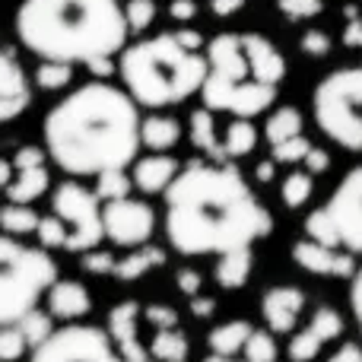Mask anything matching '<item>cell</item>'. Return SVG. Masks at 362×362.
Listing matches in <instances>:
<instances>
[{
  "label": "cell",
  "instance_id": "6da1fadb",
  "mask_svg": "<svg viewBox=\"0 0 362 362\" xmlns=\"http://www.w3.org/2000/svg\"><path fill=\"white\" fill-rule=\"evenodd\" d=\"M163 194L165 235L178 255H226L274 232V216L232 165L191 163Z\"/></svg>",
  "mask_w": 362,
  "mask_h": 362
},
{
  "label": "cell",
  "instance_id": "7a4b0ae2",
  "mask_svg": "<svg viewBox=\"0 0 362 362\" xmlns=\"http://www.w3.org/2000/svg\"><path fill=\"white\" fill-rule=\"evenodd\" d=\"M140 150V112L112 83H86L45 118V156L67 175L124 172Z\"/></svg>",
  "mask_w": 362,
  "mask_h": 362
},
{
  "label": "cell",
  "instance_id": "3957f363",
  "mask_svg": "<svg viewBox=\"0 0 362 362\" xmlns=\"http://www.w3.org/2000/svg\"><path fill=\"white\" fill-rule=\"evenodd\" d=\"M16 35L42 61L86 64L115 57L127 42L121 0H23Z\"/></svg>",
  "mask_w": 362,
  "mask_h": 362
},
{
  "label": "cell",
  "instance_id": "277c9868",
  "mask_svg": "<svg viewBox=\"0 0 362 362\" xmlns=\"http://www.w3.org/2000/svg\"><path fill=\"white\" fill-rule=\"evenodd\" d=\"M118 74L134 105H178L200 93L206 76V57L197 51H185L172 35H156L124 48Z\"/></svg>",
  "mask_w": 362,
  "mask_h": 362
},
{
  "label": "cell",
  "instance_id": "5b68a950",
  "mask_svg": "<svg viewBox=\"0 0 362 362\" xmlns=\"http://www.w3.org/2000/svg\"><path fill=\"white\" fill-rule=\"evenodd\" d=\"M206 112H229L232 118H257L276 102V86H264L248 76L238 35L226 32L206 42V76L204 86Z\"/></svg>",
  "mask_w": 362,
  "mask_h": 362
},
{
  "label": "cell",
  "instance_id": "8992f818",
  "mask_svg": "<svg viewBox=\"0 0 362 362\" xmlns=\"http://www.w3.org/2000/svg\"><path fill=\"white\" fill-rule=\"evenodd\" d=\"M54 280L57 264L48 251L0 235V325H16L38 305Z\"/></svg>",
  "mask_w": 362,
  "mask_h": 362
},
{
  "label": "cell",
  "instance_id": "52a82bcc",
  "mask_svg": "<svg viewBox=\"0 0 362 362\" xmlns=\"http://www.w3.org/2000/svg\"><path fill=\"white\" fill-rule=\"evenodd\" d=\"M312 108L318 127L334 144L362 153V67L331 70L315 86Z\"/></svg>",
  "mask_w": 362,
  "mask_h": 362
},
{
  "label": "cell",
  "instance_id": "ba28073f",
  "mask_svg": "<svg viewBox=\"0 0 362 362\" xmlns=\"http://www.w3.org/2000/svg\"><path fill=\"white\" fill-rule=\"evenodd\" d=\"M51 210L67 229V238H64L67 251L83 255V251L99 248V242L105 238V232H102V200L89 187H83L80 181H64L51 197Z\"/></svg>",
  "mask_w": 362,
  "mask_h": 362
},
{
  "label": "cell",
  "instance_id": "9c48e42d",
  "mask_svg": "<svg viewBox=\"0 0 362 362\" xmlns=\"http://www.w3.org/2000/svg\"><path fill=\"white\" fill-rule=\"evenodd\" d=\"M29 362H121V356L115 353V344L102 327L67 325L32 346Z\"/></svg>",
  "mask_w": 362,
  "mask_h": 362
},
{
  "label": "cell",
  "instance_id": "30bf717a",
  "mask_svg": "<svg viewBox=\"0 0 362 362\" xmlns=\"http://www.w3.org/2000/svg\"><path fill=\"white\" fill-rule=\"evenodd\" d=\"M102 232L118 248H140L156 232V210L146 200L121 197L102 206Z\"/></svg>",
  "mask_w": 362,
  "mask_h": 362
},
{
  "label": "cell",
  "instance_id": "8fae6325",
  "mask_svg": "<svg viewBox=\"0 0 362 362\" xmlns=\"http://www.w3.org/2000/svg\"><path fill=\"white\" fill-rule=\"evenodd\" d=\"M325 213L331 216L337 238L350 255H362V165L346 172L327 197Z\"/></svg>",
  "mask_w": 362,
  "mask_h": 362
},
{
  "label": "cell",
  "instance_id": "7c38bea8",
  "mask_svg": "<svg viewBox=\"0 0 362 362\" xmlns=\"http://www.w3.org/2000/svg\"><path fill=\"white\" fill-rule=\"evenodd\" d=\"M137 321H140V302L124 299L108 312V340L118 344L121 362H156L150 356L144 344L137 337Z\"/></svg>",
  "mask_w": 362,
  "mask_h": 362
},
{
  "label": "cell",
  "instance_id": "4fadbf2b",
  "mask_svg": "<svg viewBox=\"0 0 362 362\" xmlns=\"http://www.w3.org/2000/svg\"><path fill=\"white\" fill-rule=\"evenodd\" d=\"M242 42V54L245 64H248V76L255 83H264V86H280V80L286 76V61H283L280 48L274 42H267L264 35H238Z\"/></svg>",
  "mask_w": 362,
  "mask_h": 362
},
{
  "label": "cell",
  "instance_id": "5bb4252c",
  "mask_svg": "<svg viewBox=\"0 0 362 362\" xmlns=\"http://www.w3.org/2000/svg\"><path fill=\"white\" fill-rule=\"evenodd\" d=\"M302 308H305V293L296 286H274L261 299V315L270 334H293L302 318Z\"/></svg>",
  "mask_w": 362,
  "mask_h": 362
},
{
  "label": "cell",
  "instance_id": "9a60e30c",
  "mask_svg": "<svg viewBox=\"0 0 362 362\" xmlns=\"http://www.w3.org/2000/svg\"><path fill=\"white\" fill-rule=\"evenodd\" d=\"M293 261L299 264L302 270L308 274H321V276H353L356 270V261H353L350 251H340V248H325V245H315V242H296L293 245Z\"/></svg>",
  "mask_w": 362,
  "mask_h": 362
},
{
  "label": "cell",
  "instance_id": "2e32d148",
  "mask_svg": "<svg viewBox=\"0 0 362 362\" xmlns=\"http://www.w3.org/2000/svg\"><path fill=\"white\" fill-rule=\"evenodd\" d=\"M45 302H48L51 318H61V321H80L93 308L89 289L76 280H54L48 286V293H45Z\"/></svg>",
  "mask_w": 362,
  "mask_h": 362
},
{
  "label": "cell",
  "instance_id": "e0dca14e",
  "mask_svg": "<svg viewBox=\"0 0 362 362\" xmlns=\"http://www.w3.org/2000/svg\"><path fill=\"white\" fill-rule=\"evenodd\" d=\"M131 165V185L140 187L144 194H163L169 181L178 175V163L165 153H153V156H144Z\"/></svg>",
  "mask_w": 362,
  "mask_h": 362
},
{
  "label": "cell",
  "instance_id": "ac0fdd59",
  "mask_svg": "<svg viewBox=\"0 0 362 362\" xmlns=\"http://www.w3.org/2000/svg\"><path fill=\"white\" fill-rule=\"evenodd\" d=\"M251 270H255V251L251 248H235V251L219 255L213 276H216V283L223 289H242L245 283L251 280Z\"/></svg>",
  "mask_w": 362,
  "mask_h": 362
},
{
  "label": "cell",
  "instance_id": "d6986e66",
  "mask_svg": "<svg viewBox=\"0 0 362 362\" xmlns=\"http://www.w3.org/2000/svg\"><path fill=\"white\" fill-rule=\"evenodd\" d=\"M181 140V124L169 115H150L140 121V144L153 153H169Z\"/></svg>",
  "mask_w": 362,
  "mask_h": 362
},
{
  "label": "cell",
  "instance_id": "ffe728a7",
  "mask_svg": "<svg viewBox=\"0 0 362 362\" xmlns=\"http://www.w3.org/2000/svg\"><path fill=\"white\" fill-rule=\"evenodd\" d=\"M163 264H165V251L163 248H156V245H140V248H134L131 255H124V257L115 261L112 276L131 283V280H140L144 274H150V270L163 267Z\"/></svg>",
  "mask_w": 362,
  "mask_h": 362
},
{
  "label": "cell",
  "instance_id": "44dd1931",
  "mask_svg": "<svg viewBox=\"0 0 362 362\" xmlns=\"http://www.w3.org/2000/svg\"><path fill=\"white\" fill-rule=\"evenodd\" d=\"M251 334V325L245 318H235V321H226V325L213 327L206 334V346H210V356H223V359H235L242 353L245 340Z\"/></svg>",
  "mask_w": 362,
  "mask_h": 362
},
{
  "label": "cell",
  "instance_id": "7402d4cb",
  "mask_svg": "<svg viewBox=\"0 0 362 362\" xmlns=\"http://www.w3.org/2000/svg\"><path fill=\"white\" fill-rule=\"evenodd\" d=\"M0 102H23V105L32 102L29 83L13 51H0Z\"/></svg>",
  "mask_w": 362,
  "mask_h": 362
},
{
  "label": "cell",
  "instance_id": "603a6c76",
  "mask_svg": "<svg viewBox=\"0 0 362 362\" xmlns=\"http://www.w3.org/2000/svg\"><path fill=\"white\" fill-rule=\"evenodd\" d=\"M48 169L45 165H38V169H23L13 175V181L4 187L6 191V200L10 204H32V200H38L45 191H48Z\"/></svg>",
  "mask_w": 362,
  "mask_h": 362
},
{
  "label": "cell",
  "instance_id": "cb8c5ba5",
  "mask_svg": "<svg viewBox=\"0 0 362 362\" xmlns=\"http://www.w3.org/2000/svg\"><path fill=\"white\" fill-rule=\"evenodd\" d=\"M191 144L197 146L204 156H210L213 163L223 159V144L216 140V121H213V112L197 108V112L191 115Z\"/></svg>",
  "mask_w": 362,
  "mask_h": 362
},
{
  "label": "cell",
  "instance_id": "d4e9b609",
  "mask_svg": "<svg viewBox=\"0 0 362 362\" xmlns=\"http://www.w3.org/2000/svg\"><path fill=\"white\" fill-rule=\"evenodd\" d=\"M187 337L181 334V327H165V331H156L150 344V356L156 362H187Z\"/></svg>",
  "mask_w": 362,
  "mask_h": 362
},
{
  "label": "cell",
  "instance_id": "484cf974",
  "mask_svg": "<svg viewBox=\"0 0 362 362\" xmlns=\"http://www.w3.org/2000/svg\"><path fill=\"white\" fill-rule=\"evenodd\" d=\"M257 146V127L248 118H235L226 127V140H223V159H238L248 156Z\"/></svg>",
  "mask_w": 362,
  "mask_h": 362
},
{
  "label": "cell",
  "instance_id": "4316f807",
  "mask_svg": "<svg viewBox=\"0 0 362 362\" xmlns=\"http://www.w3.org/2000/svg\"><path fill=\"white\" fill-rule=\"evenodd\" d=\"M38 213L32 210L29 204H6L0 206V229H4V235H35V226H38Z\"/></svg>",
  "mask_w": 362,
  "mask_h": 362
},
{
  "label": "cell",
  "instance_id": "83f0119b",
  "mask_svg": "<svg viewBox=\"0 0 362 362\" xmlns=\"http://www.w3.org/2000/svg\"><path fill=\"white\" fill-rule=\"evenodd\" d=\"M264 134H267V144L270 146L283 144V140L302 134V115L296 112V108H276V112L267 118V127H264Z\"/></svg>",
  "mask_w": 362,
  "mask_h": 362
},
{
  "label": "cell",
  "instance_id": "f1b7e54d",
  "mask_svg": "<svg viewBox=\"0 0 362 362\" xmlns=\"http://www.w3.org/2000/svg\"><path fill=\"white\" fill-rule=\"evenodd\" d=\"M315 194V181L308 172H289L286 178H283V187H280V200L289 206V210H299V206H305L308 200H312Z\"/></svg>",
  "mask_w": 362,
  "mask_h": 362
},
{
  "label": "cell",
  "instance_id": "f546056e",
  "mask_svg": "<svg viewBox=\"0 0 362 362\" xmlns=\"http://www.w3.org/2000/svg\"><path fill=\"white\" fill-rule=\"evenodd\" d=\"M305 327L321 340V344H331V340H337L340 334H344V318H340L337 308L318 305L315 308V315H312V321H308Z\"/></svg>",
  "mask_w": 362,
  "mask_h": 362
},
{
  "label": "cell",
  "instance_id": "4dcf8cb0",
  "mask_svg": "<svg viewBox=\"0 0 362 362\" xmlns=\"http://www.w3.org/2000/svg\"><path fill=\"white\" fill-rule=\"evenodd\" d=\"M242 353H245V362H276L280 346H276V337L270 331H257V327H251Z\"/></svg>",
  "mask_w": 362,
  "mask_h": 362
},
{
  "label": "cell",
  "instance_id": "1f68e13d",
  "mask_svg": "<svg viewBox=\"0 0 362 362\" xmlns=\"http://www.w3.org/2000/svg\"><path fill=\"white\" fill-rule=\"evenodd\" d=\"M305 235H308V242H315V245H325V248H340L337 229H334L331 216L325 213V206L305 216Z\"/></svg>",
  "mask_w": 362,
  "mask_h": 362
},
{
  "label": "cell",
  "instance_id": "d6a6232c",
  "mask_svg": "<svg viewBox=\"0 0 362 362\" xmlns=\"http://www.w3.org/2000/svg\"><path fill=\"white\" fill-rule=\"evenodd\" d=\"M51 315L48 312H38V308H32V312H25L23 318L16 321V327H19V334L25 337V344H29V350L32 346H38L45 337H48L51 331H54V325H51Z\"/></svg>",
  "mask_w": 362,
  "mask_h": 362
},
{
  "label": "cell",
  "instance_id": "836d02e7",
  "mask_svg": "<svg viewBox=\"0 0 362 362\" xmlns=\"http://www.w3.org/2000/svg\"><path fill=\"white\" fill-rule=\"evenodd\" d=\"M70 80H74V64L42 61V64H38V70H35L38 89H48V93H54V89H64Z\"/></svg>",
  "mask_w": 362,
  "mask_h": 362
},
{
  "label": "cell",
  "instance_id": "e575fe53",
  "mask_svg": "<svg viewBox=\"0 0 362 362\" xmlns=\"http://www.w3.org/2000/svg\"><path fill=\"white\" fill-rule=\"evenodd\" d=\"M95 197L99 200H121V197H131V175L127 172H102V175H95Z\"/></svg>",
  "mask_w": 362,
  "mask_h": 362
},
{
  "label": "cell",
  "instance_id": "d590c367",
  "mask_svg": "<svg viewBox=\"0 0 362 362\" xmlns=\"http://www.w3.org/2000/svg\"><path fill=\"white\" fill-rule=\"evenodd\" d=\"M121 13H124L127 32H144L156 19V0H127L121 4Z\"/></svg>",
  "mask_w": 362,
  "mask_h": 362
},
{
  "label": "cell",
  "instance_id": "8d00e7d4",
  "mask_svg": "<svg viewBox=\"0 0 362 362\" xmlns=\"http://www.w3.org/2000/svg\"><path fill=\"white\" fill-rule=\"evenodd\" d=\"M321 350H325V344H321L308 327L293 331V340H289V346H286V353H289V359L293 362H312V359H318Z\"/></svg>",
  "mask_w": 362,
  "mask_h": 362
},
{
  "label": "cell",
  "instance_id": "74e56055",
  "mask_svg": "<svg viewBox=\"0 0 362 362\" xmlns=\"http://www.w3.org/2000/svg\"><path fill=\"white\" fill-rule=\"evenodd\" d=\"M29 350L16 325H0V362H19Z\"/></svg>",
  "mask_w": 362,
  "mask_h": 362
},
{
  "label": "cell",
  "instance_id": "f35d334b",
  "mask_svg": "<svg viewBox=\"0 0 362 362\" xmlns=\"http://www.w3.org/2000/svg\"><path fill=\"white\" fill-rule=\"evenodd\" d=\"M35 235H38V242H42V248L51 251V248H64L67 229H64V223L54 216V213H51V216H42V219H38Z\"/></svg>",
  "mask_w": 362,
  "mask_h": 362
},
{
  "label": "cell",
  "instance_id": "ab89813d",
  "mask_svg": "<svg viewBox=\"0 0 362 362\" xmlns=\"http://www.w3.org/2000/svg\"><path fill=\"white\" fill-rule=\"evenodd\" d=\"M312 150V144H308L302 134H296V137L283 140V144L274 146V163H283V165H296L305 159V153Z\"/></svg>",
  "mask_w": 362,
  "mask_h": 362
},
{
  "label": "cell",
  "instance_id": "60d3db41",
  "mask_svg": "<svg viewBox=\"0 0 362 362\" xmlns=\"http://www.w3.org/2000/svg\"><path fill=\"white\" fill-rule=\"evenodd\" d=\"M286 19H312L325 10V0H276Z\"/></svg>",
  "mask_w": 362,
  "mask_h": 362
},
{
  "label": "cell",
  "instance_id": "b9f144b4",
  "mask_svg": "<svg viewBox=\"0 0 362 362\" xmlns=\"http://www.w3.org/2000/svg\"><path fill=\"white\" fill-rule=\"evenodd\" d=\"M80 267L86 270V274H95V276H112V270H115V255H108V251H99V248L83 251Z\"/></svg>",
  "mask_w": 362,
  "mask_h": 362
},
{
  "label": "cell",
  "instance_id": "7bdbcfd3",
  "mask_svg": "<svg viewBox=\"0 0 362 362\" xmlns=\"http://www.w3.org/2000/svg\"><path fill=\"white\" fill-rule=\"evenodd\" d=\"M144 318L150 321L156 331H165V327H178V312L172 305H163V302H153V305L144 308Z\"/></svg>",
  "mask_w": 362,
  "mask_h": 362
},
{
  "label": "cell",
  "instance_id": "ee69618b",
  "mask_svg": "<svg viewBox=\"0 0 362 362\" xmlns=\"http://www.w3.org/2000/svg\"><path fill=\"white\" fill-rule=\"evenodd\" d=\"M302 54L308 57H327L331 54V35L321 29H308L302 35Z\"/></svg>",
  "mask_w": 362,
  "mask_h": 362
},
{
  "label": "cell",
  "instance_id": "f6af8a7d",
  "mask_svg": "<svg viewBox=\"0 0 362 362\" xmlns=\"http://www.w3.org/2000/svg\"><path fill=\"white\" fill-rule=\"evenodd\" d=\"M10 163H13V169H16V172L38 169V165H45V150H38V146H23V150H19Z\"/></svg>",
  "mask_w": 362,
  "mask_h": 362
},
{
  "label": "cell",
  "instance_id": "bcb514c9",
  "mask_svg": "<svg viewBox=\"0 0 362 362\" xmlns=\"http://www.w3.org/2000/svg\"><path fill=\"white\" fill-rule=\"evenodd\" d=\"M302 163H305V172H308V175H321V172L331 169V153H327V150H318V146H312V150L305 153V159H302Z\"/></svg>",
  "mask_w": 362,
  "mask_h": 362
},
{
  "label": "cell",
  "instance_id": "7dc6e473",
  "mask_svg": "<svg viewBox=\"0 0 362 362\" xmlns=\"http://www.w3.org/2000/svg\"><path fill=\"white\" fill-rule=\"evenodd\" d=\"M175 283H178V289L191 299V296H197L200 293V286H204V276L197 274V270H178V276H175Z\"/></svg>",
  "mask_w": 362,
  "mask_h": 362
},
{
  "label": "cell",
  "instance_id": "c3c4849f",
  "mask_svg": "<svg viewBox=\"0 0 362 362\" xmlns=\"http://www.w3.org/2000/svg\"><path fill=\"white\" fill-rule=\"evenodd\" d=\"M86 70H89V74H93L99 83H108V76H115L118 64H115V57H93V61H86Z\"/></svg>",
  "mask_w": 362,
  "mask_h": 362
},
{
  "label": "cell",
  "instance_id": "681fc988",
  "mask_svg": "<svg viewBox=\"0 0 362 362\" xmlns=\"http://www.w3.org/2000/svg\"><path fill=\"white\" fill-rule=\"evenodd\" d=\"M169 16L175 19V23H191V19L197 16V0H172Z\"/></svg>",
  "mask_w": 362,
  "mask_h": 362
},
{
  "label": "cell",
  "instance_id": "f907efd6",
  "mask_svg": "<svg viewBox=\"0 0 362 362\" xmlns=\"http://www.w3.org/2000/svg\"><path fill=\"white\" fill-rule=\"evenodd\" d=\"M344 45H346V48H362V19H359V13H356V16H346Z\"/></svg>",
  "mask_w": 362,
  "mask_h": 362
},
{
  "label": "cell",
  "instance_id": "816d5d0a",
  "mask_svg": "<svg viewBox=\"0 0 362 362\" xmlns=\"http://www.w3.org/2000/svg\"><path fill=\"white\" fill-rule=\"evenodd\" d=\"M350 308L356 315V321L362 325V267L353 270V286H350Z\"/></svg>",
  "mask_w": 362,
  "mask_h": 362
},
{
  "label": "cell",
  "instance_id": "f5cc1de1",
  "mask_svg": "<svg viewBox=\"0 0 362 362\" xmlns=\"http://www.w3.org/2000/svg\"><path fill=\"white\" fill-rule=\"evenodd\" d=\"M172 38H175L185 51H200L204 48V38H200V32H194V29H178V32H172Z\"/></svg>",
  "mask_w": 362,
  "mask_h": 362
},
{
  "label": "cell",
  "instance_id": "db71d44e",
  "mask_svg": "<svg viewBox=\"0 0 362 362\" xmlns=\"http://www.w3.org/2000/svg\"><path fill=\"white\" fill-rule=\"evenodd\" d=\"M216 312V299H210V296H191V315L194 318H210V315Z\"/></svg>",
  "mask_w": 362,
  "mask_h": 362
},
{
  "label": "cell",
  "instance_id": "11a10c76",
  "mask_svg": "<svg viewBox=\"0 0 362 362\" xmlns=\"http://www.w3.org/2000/svg\"><path fill=\"white\" fill-rule=\"evenodd\" d=\"M242 6H245V0H210L213 16H219V19H226V16H232V13H238Z\"/></svg>",
  "mask_w": 362,
  "mask_h": 362
},
{
  "label": "cell",
  "instance_id": "9f6ffc18",
  "mask_svg": "<svg viewBox=\"0 0 362 362\" xmlns=\"http://www.w3.org/2000/svg\"><path fill=\"white\" fill-rule=\"evenodd\" d=\"M327 362H362V346L359 344H344Z\"/></svg>",
  "mask_w": 362,
  "mask_h": 362
},
{
  "label": "cell",
  "instance_id": "6f0895ef",
  "mask_svg": "<svg viewBox=\"0 0 362 362\" xmlns=\"http://www.w3.org/2000/svg\"><path fill=\"white\" fill-rule=\"evenodd\" d=\"M25 108H29V105H23V102H0V124H4V121L19 118Z\"/></svg>",
  "mask_w": 362,
  "mask_h": 362
},
{
  "label": "cell",
  "instance_id": "680465c9",
  "mask_svg": "<svg viewBox=\"0 0 362 362\" xmlns=\"http://www.w3.org/2000/svg\"><path fill=\"white\" fill-rule=\"evenodd\" d=\"M274 175H276V163H261L255 169V178L257 181H274Z\"/></svg>",
  "mask_w": 362,
  "mask_h": 362
},
{
  "label": "cell",
  "instance_id": "91938a15",
  "mask_svg": "<svg viewBox=\"0 0 362 362\" xmlns=\"http://www.w3.org/2000/svg\"><path fill=\"white\" fill-rule=\"evenodd\" d=\"M13 175H16V169H13L10 159H0V187H6L13 181Z\"/></svg>",
  "mask_w": 362,
  "mask_h": 362
},
{
  "label": "cell",
  "instance_id": "94428289",
  "mask_svg": "<svg viewBox=\"0 0 362 362\" xmlns=\"http://www.w3.org/2000/svg\"><path fill=\"white\" fill-rule=\"evenodd\" d=\"M204 362H238V359H223V356H210V359H204Z\"/></svg>",
  "mask_w": 362,
  "mask_h": 362
}]
</instances>
